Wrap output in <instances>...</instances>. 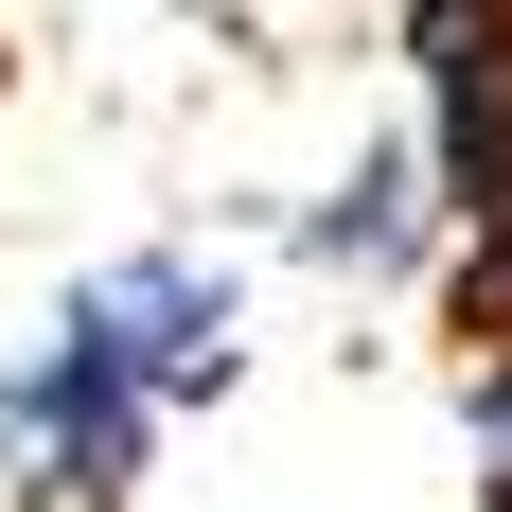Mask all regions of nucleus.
Returning a JSON list of instances; mask_svg holds the SVG:
<instances>
[{
  "instance_id": "obj_2",
  "label": "nucleus",
  "mask_w": 512,
  "mask_h": 512,
  "mask_svg": "<svg viewBox=\"0 0 512 512\" xmlns=\"http://www.w3.org/2000/svg\"><path fill=\"white\" fill-rule=\"evenodd\" d=\"M159 424L177 407H159L71 301L18 336V371H0V477H18V512H124L142 460H159Z\"/></svg>"
},
{
  "instance_id": "obj_1",
  "label": "nucleus",
  "mask_w": 512,
  "mask_h": 512,
  "mask_svg": "<svg viewBox=\"0 0 512 512\" xmlns=\"http://www.w3.org/2000/svg\"><path fill=\"white\" fill-rule=\"evenodd\" d=\"M407 89H424V159H442V336L477 371H512V0H407Z\"/></svg>"
},
{
  "instance_id": "obj_5",
  "label": "nucleus",
  "mask_w": 512,
  "mask_h": 512,
  "mask_svg": "<svg viewBox=\"0 0 512 512\" xmlns=\"http://www.w3.org/2000/svg\"><path fill=\"white\" fill-rule=\"evenodd\" d=\"M477 424H512V371H477Z\"/></svg>"
},
{
  "instance_id": "obj_4",
  "label": "nucleus",
  "mask_w": 512,
  "mask_h": 512,
  "mask_svg": "<svg viewBox=\"0 0 512 512\" xmlns=\"http://www.w3.org/2000/svg\"><path fill=\"white\" fill-rule=\"evenodd\" d=\"M442 248H460V212H442L424 124L407 142H354L318 177V212H301V265H336V283H442Z\"/></svg>"
},
{
  "instance_id": "obj_3",
  "label": "nucleus",
  "mask_w": 512,
  "mask_h": 512,
  "mask_svg": "<svg viewBox=\"0 0 512 512\" xmlns=\"http://www.w3.org/2000/svg\"><path fill=\"white\" fill-rule=\"evenodd\" d=\"M71 318L142 371L159 407H212V389L248 371V283H230V265H195V248H124V265H89V283H71Z\"/></svg>"
}]
</instances>
